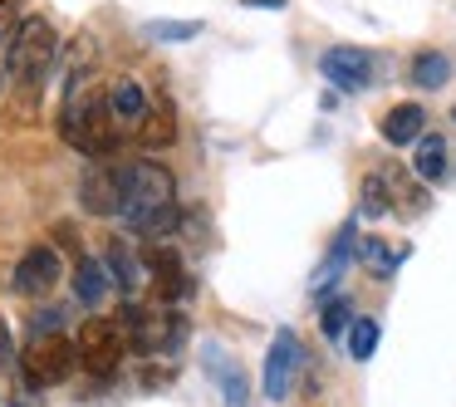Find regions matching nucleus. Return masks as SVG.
<instances>
[{"label":"nucleus","instance_id":"obj_1","mask_svg":"<svg viewBox=\"0 0 456 407\" xmlns=\"http://www.w3.org/2000/svg\"><path fill=\"white\" fill-rule=\"evenodd\" d=\"M60 50H64L60 30H54L45 15H25L20 30H15L11 45H5V54H0V84H5V94H11L20 123H30V113L40 109L45 79H50L54 64H60Z\"/></svg>","mask_w":456,"mask_h":407},{"label":"nucleus","instance_id":"obj_2","mask_svg":"<svg viewBox=\"0 0 456 407\" xmlns=\"http://www.w3.org/2000/svg\"><path fill=\"white\" fill-rule=\"evenodd\" d=\"M60 138L89 162H109L113 152H118L123 128H118V118H113V103H109V94H103L99 84H84V89L64 94Z\"/></svg>","mask_w":456,"mask_h":407},{"label":"nucleus","instance_id":"obj_3","mask_svg":"<svg viewBox=\"0 0 456 407\" xmlns=\"http://www.w3.org/2000/svg\"><path fill=\"white\" fill-rule=\"evenodd\" d=\"M74 368H79V344L64 338V334H35L30 348L20 354V373H25V387H30V393L69 383Z\"/></svg>","mask_w":456,"mask_h":407},{"label":"nucleus","instance_id":"obj_4","mask_svg":"<svg viewBox=\"0 0 456 407\" xmlns=\"http://www.w3.org/2000/svg\"><path fill=\"white\" fill-rule=\"evenodd\" d=\"M123 329H128V348L142 358H158V354H177L182 338H187V319L177 309H123Z\"/></svg>","mask_w":456,"mask_h":407},{"label":"nucleus","instance_id":"obj_5","mask_svg":"<svg viewBox=\"0 0 456 407\" xmlns=\"http://www.w3.org/2000/svg\"><path fill=\"white\" fill-rule=\"evenodd\" d=\"M74 344H79V368H89L94 378H113L123 363V354H133L123 319H89Z\"/></svg>","mask_w":456,"mask_h":407},{"label":"nucleus","instance_id":"obj_6","mask_svg":"<svg viewBox=\"0 0 456 407\" xmlns=\"http://www.w3.org/2000/svg\"><path fill=\"white\" fill-rule=\"evenodd\" d=\"M142 265H148V280H152V295H158V305H182V299L197 289V280L187 275V260L172 250V240H158V246H148Z\"/></svg>","mask_w":456,"mask_h":407},{"label":"nucleus","instance_id":"obj_7","mask_svg":"<svg viewBox=\"0 0 456 407\" xmlns=\"http://www.w3.org/2000/svg\"><path fill=\"white\" fill-rule=\"evenodd\" d=\"M60 275H64V265H60V250H54V246H40V240H35V246L25 250L20 260H15V275H11V285H15V295H25V299H40V295H50V289L60 285Z\"/></svg>","mask_w":456,"mask_h":407},{"label":"nucleus","instance_id":"obj_8","mask_svg":"<svg viewBox=\"0 0 456 407\" xmlns=\"http://www.w3.org/2000/svg\"><path fill=\"white\" fill-rule=\"evenodd\" d=\"M299 363H305L299 334H295V329H280V334L270 338V354H265V397H270V403H285V397H289Z\"/></svg>","mask_w":456,"mask_h":407},{"label":"nucleus","instance_id":"obj_9","mask_svg":"<svg viewBox=\"0 0 456 407\" xmlns=\"http://www.w3.org/2000/svg\"><path fill=\"white\" fill-rule=\"evenodd\" d=\"M79 201H84L89 216H118L123 211V162L118 158L94 162L84 187H79Z\"/></svg>","mask_w":456,"mask_h":407},{"label":"nucleus","instance_id":"obj_10","mask_svg":"<svg viewBox=\"0 0 456 407\" xmlns=\"http://www.w3.org/2000/svg\"><path fill=\"white\" fill-rule=\"evenodd\" d=\"M319 69H324V79L334 84V89L358 94V89H368V84H373V54L354 50V45H334V50H324Z\"/></svg>","mask_w":456,"mask_h":407},{"label":"nucleus","instance_id":"obj_11","mask_svg":"<svg viewBox=\"0 0 456 407\" xmlns=\"http://www.w3.org/2000/svg\"><path fill=\"white\" fill-rule=\"evenodd\" d=\"M201 368H207V378L221 387V403H226V407H250L246 373H240V363L221 344H201Z\"/></svg>","mask_w":456,"mask_h":407},{"label":"nucleus","instance_id":"obj_12","mask_svg":"<svg viewBox=\"0 0 456 407\" xmlns=\"http://www.w3.org/2000/svg\"><path fill=\"white\" fill-rule=\"evenodd\" d=\"M378 133H383V142H393V148H407V142H417L427 133V109L422 103H393V109L383 113V123H378Z\"/></svg>","mask_w":456,"mask_h":407},{"label":"nucleus","instance_id":"obj_13","mask_svg":"<svg viewBox=\"0 0 456 407\" xmlns=\"http://www.w3.org/2000/svg\"><path fill=\"white\" fill-rule=\"evenodd\" d=\"M109 103H113V118H118V128H142V118H148V109H152V99L142 94L138 79H113Z\"/></svg>","mask_w":456,"mask_h":407},{"label":"nucleus","instance_id":"obj_14","mask_svg":"<svg viewBox=\"0 0 456 407\" xmlns=\"http://www.w3.org/2000/svg\"><path fill=\"white\" fill-rule=\"evenodd\" d=\"M412 172L422 182H442L446 172H452V148H446L442 133H422V138L412 142Z\"/></svg>","mask_w":456,"mask_h":407},{"label":"nucleus","instance_id":"obj_15","mask_svg":"<svg viewBox=\"0 0 456 407\" xmlns=\"http://www.w3.org/2000/svg\"><path fill=\"white\" fill-rule=\"evenodd\" d=\"M109 265L103 260H89V256H79L74 260V299H79L84 309H99L103 305V295H109Z\"/></svg>","mask_w":456,"mask_h":407},{"label":"nucleus","instance_id":"obj_16","mask_svg":"<svg viewBox=\"0 0 456 407\" xmlns=\"http://www.w3.org/2000/svg\"><path fill=\"white\" fill-rule=\"evenodd\" d=\"M172 138H177V113H172V99H152L148 118H142V128H138V142L148 152H158V148H172Z\"/></svg>","mask_w":456,"mask_h":407},{"label":"nucleus","instance_id":"obj_17","mask_svg":"<svg viewBox=\"0 0 456 407\" xmlns=\"http://www.w3.org/2000/svg\"><path fill=\"white\" fill-rule=\"evenodd\" d=\"M103 265H109V280L118 285V295H138V289H142V275H148V265H138L128 246H118V240H113L109 256H103Z\"/></svg>","mask_w":456,"mask_h":407},{"label":"nucleus","instance_id":"obj_18","mask_svg":"<svg viewBox=\"0 0 456 407\" xmlns=\"http://www.w3.org/2000/svg\"><path fill=\"white\" fill-rule=\"evenodd\" d=\"M89 69H94V40L89 35H79V40L64 50V64H60V84H64V94H74V89H84L89 84Z\"/></svg>","mask_w":456,"mask_h":407},{"label":"nucleus","instance_id":"obj_19","mask_svg":"<svg viewBox=\"0 0 456 407\" xmlns=\"http://www.w3.org/2000/svg\"><path fill=\"white\" fill-rule=\"evenodd\" d=\"M348 256H354V221H348V226L338 231V240H334V250H329V260L319 265V275H314V295H324V289L334 285L338 275H344Z\"/></svg>","mask_w":456,"mask_h":407},{"label":"nucleus","instance_id":"obj_20","mask_svg":"<svg viewBox=\"0 0 456 407\" xmlns=\"http://www.w3.org/2000/svg\"><path fill=\"white\" fill-rule=\"evenodd\" d=\"M446 79H452V60H446L442 50H422L412 60V84L417 89H442Z\"/></svg>","mask_w":456,"mask_h":407},{"label":"nucleus","instance_id":"obj_21","mask_svg":"<svg viewBox=\"0 0 456 407\" xmlns=\"http://www.w3.org/2000/svg\"><path fill=\"white\" fill-rule=\"evenodd\" d=\"M387 172H368L363 177V201H358V211H363V216H387V211H393V197H387Z\"/></svg>","mask_w":456,"mask_h":407},{"label":"nucleus","instance_id":"obj_22","mask_svg":"<svg viewBox=\"0 0 456 407\" xmlns=\"http://www.w3.org/2000/svg\"><path fill=\"white\" fill-rule=\"evenodd\" d=\"M378 338H383L378 319H354V324H348V354H354L358 363H368V358L378 354Z\"/></svg>","mask_w":456,"mask_h":407},{"label":"nucleus","instance_id":"obj_23","mask_svg":"<svg viewBox=\"0 0 456 407\" xmlns=\"http://www.w3.org/2000/svg\"><path fill=\"white\" fill-rule=\"evenodd\" d=\"M358 256H363V265L373 270L378 280H393L397 260H403V256H393V250H387V246H383V240H378V236H368L363 246H358Z\"/></svg>","mask_w":456,"mask_h":407},{"label":"nucleus","instance_id":"obj_24","mask_svg":"<svg viewBox=\"0 0 456 407\" xmlns=\"http://www.w3.org/2000/svg\"><path fill=\"white\" fill-rule=\"evenodd\" d=\"M387 187H393V211H403V216H417V211H427V197H422V187H412V182H403L397 172H387Z\"/></svg>","mask_w":456,"mask_h":407},{"label":"nucleus","instance_id":"obj_25","mask_svg":"<svg viewBox=\"0 0 456 407\" xmlns=\"http://www.w3.org/2000/svg\"><path fill=\"white\" fill-rule=\"evenodd\" d=\"M197 30H201L197 20H148V25H142V35H152V40H167V45L191 40Z\"/></svg>","mask_w":456,"mask_h":407},{"label":"nucleus","instance_id":"obj_26","mask_svg":"<svg viewBox=\"0 0 456 407\" xmlns=\"http://www.w3.org/2000/svg\"><path fill=\"white\" fill-rule=\"evenodd\" d=\"M20 20H25V0H0V54H5L11 35L20 30Z\"/></svg>","mask_w":456,"mask_h":407},{"label":"nucleus","instance_id":"obj_27","mask_svg":"<svg viewBox=\"0 0 456 407\" xmlns=\"http://www.w3.org/2000/svg\"><path fill=\"white\" fill-rule=\"evenodd\" d=\"M348 324H354V309H348V299H329V305H324V334L338 338Z\"/></svg>","mask_w":456,"mask_h":407},{"label":"nucleus","instance_id":"obj_28","mask_svg":"<svg viewBox=\"0 0 456 407\" xmlns=\"http://www.w3.org/2000/svg\"><path fill=\"white\" fill-rule=\"evenodd\" d=\"M11 368H15V344H11V324L0 314V373H11Z\"/></svg>","mask_w":456,"mask_h":407},{"label":"nucleus","instance_id":"obj_29","mask_svg":"<svg viewBox=\"0 0 456 407\" xmlns=\"http://www.w3.org/2000/svg\"><path fill=\"white\" fill-rule=\"evenodd\" d=\"M240 5H250V11H285L289 0H240Z\"/></svg>","mask_w":456,"mask_h":407},{"label":"nucleus","instance_id":"obj_30","mask_svg":"<svg viewBox=\"0 0 456 407\" xmlns=\"http://www.w3.org/2000/svg\"><path fill=\"white\" fill-rule=\"evenodd\" d=\"M452 118H456V103H452Z\"/></svg>","mask_w":456,"mask_h":407}]
</instances>
